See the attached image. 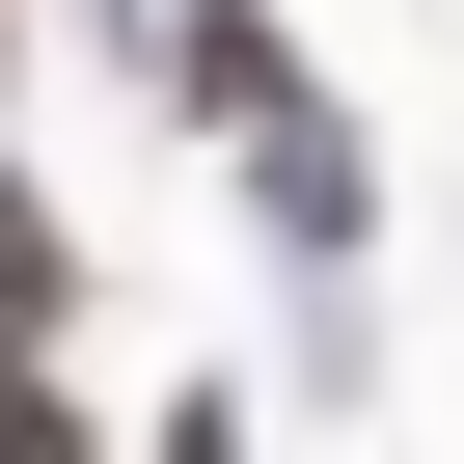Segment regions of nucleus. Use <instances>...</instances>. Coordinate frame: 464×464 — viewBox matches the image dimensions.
I'll return each instance as SVG.
<instances>
[{
	"mask_svg": "<svg viewBox=\"0 0 464 464\" xmlns=\"http://www.w3.org/2000/svg\"><path fill=\"white\" fill-rule=\"evenodd\" d=\"M55 328V218H28V164H0V355Z\"/></svg>",
	"mask_w": 464,
	"mask_h": 464,
	"instance_id": "f257e3e1",
	"label": "nucleus"
},
{
	"mask_svg": "<svg viewBox=\"0 0 464 464\" xmlns=\"http://www.w3.org/2000/svg\"><path fill=\"white\" fill-rule=\"evenodd\" d=\"M0 464H110V437H82V410L28 382V355H0Z\"/></svg>",
	"mask_w": 464,
	"mask_h": 464,
	"instance_id": "f03ea898",
	"label": "nucleus"
}]
</instances>
